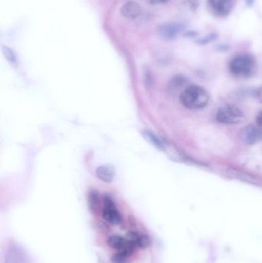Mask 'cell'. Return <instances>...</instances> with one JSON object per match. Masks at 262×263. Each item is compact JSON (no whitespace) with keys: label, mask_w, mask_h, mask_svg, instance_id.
<instances>
[{"label":"cell","mask_w":262,"mask_h":263,"mask_svg":"<svg viewBox=\"0 0 262 263\" xmlns=\"http://www.w3.org/2000/svg\"><path fill=\"white\" fill-rule=\"evenodd\" d=\"M209 94L201 86L192 85L182 92V104L189 109H200L206 107L209 102Z\"/></svg>","instance_id":"6da1fadb"},{"label":"cell","mask_w":262,"mask_h":263,"mask_svg":"<svg viewBox=\"0 0 262 263\" xmlns=\"http://www.w3.org/2000/svg\"><path fill=\"white\" fill-rule=\"evenodd\" d=\"M255 69V60L253 57L246 54L234 57L229 63V69L235 77H250L253 74Z\"/></svg>","instance_id":"7a4b0ae2"},{"label":"cell","mask_w":262,"mask_h":263,"mask_svg":"<svg viewBox=\"0 0 262 263\" xmlns=\"http://www.w3.org/2000/svg\"><path fill=\"white\" fill-rule=\"evenodd\" d=\"M216 120L221 124H238L244 120V114L237 106L228 105L220 108L216 114Z\"/></svg>","instance_id":"3957f363"},{"label":"cell","mask_w":262,"mask_h":263,"mask_svg":"<svg viewBox=\"0 0 262 263\" xmlns=\"http://www.w3.org/2000/svg\"><path fill=\"white\" fill-rule=\"evenodd\" d=\"M102 217L106 222L112 226H118L123 222V217L119 210L117 209L113 200L109 196L105 197L103 201Z\"/></svg>","instance_id":"277c9868"},{"label":"cell","mask_w":262,"mask_h":263,"mask_svg":"<svg viewBox=\"0 0 262 263\" xmlns=\"http://www.w3.org/2000/svg\"><path fill=\"white\" fill-rule=\"evenodd\" d=\"M186 26L179 22H168L158 26L157 32L163 40H172L184 32Z\"/></svg>","instance_id":"5b68a950"},{"label":"cell","mask_w":262,"mask_h":263,"mask_svg":"<svg viewBox=\"0 0 262 263\" xmlns=\"http://www.w3.org/2000/svg\"><path fill=\"white\" fill-rule=\"evenodd\" d=\"M5 263H31L29 256L23 247L18 244L12 243L8 246L5 253Z\"/></svg>","instance_id":"8992f818"},{"label":"cell","mask_w":262,"mask_h":263,"mask_svg":"<svg viewBox=\"0 0 262 263\" xmlns=\"http://www.w3.org/2000/svg\"><path fill=\"white\" fill-rule=\"evenodd\" d=\"M106 243L110 248L113 249L117 252H125L131 256L134 254V251L136 249L128 240L127 238L123 237L118 235H112L109 236L106 240Z\"/></svg>","instance_id":"52a82bcc"},{"label":"cell","mask_w":262,"mask_h":263,"mask_svg":"<svg viewBox=\"0 0 262 263\" xmlns=\"http://www.w3.org/2000/svg\"><path fill=\"white\" fill-rule=\"evenodd\" d=\"M240 139L246 145H254L262 139V131L253 125H249L240 131Z\"/></svg>","instance_id":"ba28073f"},{"label":"cell","mask_w":262,"mask_h":263,"mask_svg":"<svg viewBox=\"0 0 262 263\" xmlns=\"http://www.w3.org/2000/svg\"><path fill=\"white\" fill-rule=\"evenodd\" d=\"M209 6L216 16L224 18L231 13L232 0H208Z\"/></svg>","instance_id":"9c48e42d"},{"label":"cell","mask_w":262,"mask_h":263,"mask_svg":"<svg viewBox=\"0 0 262 263\" xmlns=\"http://www.w3.org/2000/svg\"><path fill=\"white\" fill-rule=\"evenodd\" d=\"M128 240L135 249H144L150 247L152 243L150 237L148 235L138 231H130L126 235Z\"/></svg>","instance_id":"30bf717a"},{"label":"cell","mask_w":262,"mask_h":263,"mask_svg":"<svg viewBox=\"0 0 262 263\" xmlns=\"http://www.w3.org/2000/svg\"><path fill=\"white\" fill-rule=\"evenodd\" d=\"M141 7H140L139 4L134 1L128 2L126 4L123 5L121 9L122 15L125 18H130V20L138 18L141 14Z\"/></svg>","instance_id":"8fae6325"},{"label":"cell","mask_w":262,"mask_h":263,"mask_svg":"<svg viewBox=\"0 0 262 263\" xmlns=\"http://www.w3.org/2000/svg\"><path fill=\"white\" fill-rule=\"evenodd\" d=\"M95 173L100 180L106 183L112 182L115 175V168L111 165H101L97 168Z\"/></svg>","instance_id":"7c38bea8"},{"label":"cell","mask_w":262,"mask_h":263,"mask_svg":"<svg viewBox=\"0 0 262 263\" xmlns=\"http://www.w3.org/2000/svg\"><path fill=\"white\" fill-rule=\"evenodd\" d=\"M142 136H143V139L149 142L151 145L155 146V148H158L159 150H163L165 148L164 143L162 142L161 139L155 134L152 133V131L149 130H143L141 131Z\"/></svg>","instance_id":"4fadbf2b"},{"label":"cell","mask_w":262,"mask_h":263,"mask_svg":"<svg viewBox=\"0 0 262 263\" xmlns=\"http://www.w3.org/2000/svg\"><path fill=\"white\" fill-rule=\"evenodd\" d=\"M131 255L125 252H117L112 255L111 260L112 263H129Z\"/></svg>","instance_id":"5bb4252c"},{"label":"cell","mask_w":262,"mask_h":263,"mask_svg":"<svg viewBox=\"0 0 262 263\" xmlns=\"http://www.w3.org/2000/svg\"><path fill=\"white\" fill-rule=\"evenodd\" d=\"M2 51H3V55H4L5 58L8 60V62H9L12 66H16V57H15L13 51H12L10 48L4 46H2Z\"/></svg>","instance_id":"9a60e30c"},{"label":"cell","mask_w":262,"mask_h":263,"mask_svg":"<svg viewBox=\"0 0 262 263\" xmlns=\"http://www.w3.org/2000/svg\"><path fill=\"white\" fill-rule=\"evenodd\" d=\"M218 34L213 32V33L209 34V35L203 37V38L198 39V40H195V43L200 45V46H205V45L209 44L211 42L215 41V40L218 39Z\"/></svg>","instance_id":"2e32d148"},{"label":"cell","mask_w":262,"mask_h":263,"mask_svg":"<svg viewBox=\"0 0 262 263\" xmlns=\"http://www.w3.org/2000/svg\"><path fill=\"white\" fill-rule=\"evenodd\" d=\"M188 3L189 5V8L192 9V11L195 12L198 9L199 6V0H187Z\"/></svg>","instance_id":"e0dca14e"},{"label":"cell","mask_w":262,"mask_h":263,"mask_svg":"<svg viewBox=\"0 0 262 263\" xmlns=\"http://www.w3.org/2000/svg\"><path fill=\"white\" fill-rule=\"evenodd\" d=\"M198 35V32L195 30L186 31V32L183 34V35H184V37H186V38H195V37H196Z\"/></svg>","instance_id":"ac0fdd59"},{"label":"cell","mask_w":262,"mask_h":263,"mask_svg":"<svg viewBox=\"0 0 262 263\" xmlns=\"http://www.w3.org/2000/svg\"><path fill=\"white\" fill-rule=\"evenodd\" d=\"M255 96L257 100L262 103V86L261 87L258 88V89L255 91Z\"/></svg>","instance_id":"d6986e66"},{"label":"cell","mask_w":262,"mask_h":263,"mask_svg":"<svg viewBox=\"0 0 262 263\" xmlns=\"http://www.w3.org/2000/svg\"><path fill=\"white\" fill-rule=\"evenodd\" d=\"M256 122L257 124H258L262 129V111L259 114H258V117H257Z\"/></svg>","instance_id":"ffe728a7"},{"label":"cell","mask_w":262,"mask_h":263,"mask_svg":"<svg viewBox=\"0 0 262 263\" xmlns=\"http://www.w3.org/2000/svg\"><path fill=\"white\" fill-rule=\"evenodd\" d=\"M255 0H246V4L248 6H252L255 3Z\"/></svg>","instance_id":"44dd1931"},{"label":"cell","mask_w":262,"mask_h":263,"mask_svg":"<svg viewBox=\"0 0 262 263\" xmlns=\"http://www.w3.org/2000/svg\"><path fill=\"white\" fill-rule=\"evenodd\" d=\"M151 1L154 3H166L167 1H169V0H151Z\"/></svg>","instance_id":"7402d4cb"}]
</instances>
